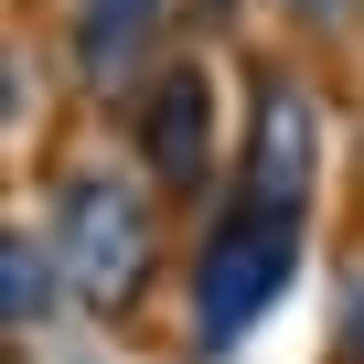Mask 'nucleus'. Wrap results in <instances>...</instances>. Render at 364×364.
<instances>
[{"mask_svg":"<svg viewBox=\"0 0 364 364\" xmlns=\"http://www.w3.org/2000/svg\"><path fill=\"white\" fill-rule=\"evenodd\" d=\"M129 139H139L150 193H204V182H215V75L171 54V65L129 97Z\"/></svg>","mask_w":364,"mask_h":364,"instance_id":"nucleus-4","label":"nucleus"},{"mask_svg":"<svg viewBox=\"0 0 364 364\" xmlns=\"http://www.w3.org/2000/svg\"><path fill=\"white\" fill-rule=\"evenodd\" d=\"M332 364H364V257L343 279V321H332Z\"/></svg>","mask_w":364,"mask_h":364,"instance_id":"nucleus-6","label":"nucleus"},{"mask_svg":"<svg viewBox=\"0 0 364 364\" xmlns=\"http://www.w3.org/2000/svg\"><path fill=\"white\" fill-rule=\"evenodd\" d=\"M300 33H364V0H289Z\"/></svg>","mask_w":364,"mask_h":364,"instance_id":"nucleus-7","label":"nucleus"},{"mask_svg":"<svg viewBox=\"0 0 364 364\" xmlns=\"http://www.w3.org/2000/svg\"><path fill=\"white\" fill-rule=\"evenodd\" d=\"M300 236H311V204L257 193V182H236V193L204 215V236H193V353H236L289 300Z\"/></svg>","mask_w":364,"mask_h":364,"instance_id":"nucleus-1","label":"nucleus"},{"mask_svg":"<svg viewBox=\"0 0 364 364\" xmlns=\"http://www.w3.org/2000/svg\"><path fill=\"white\" fill-rule=\"evenodd\" d=\"M204 11H215V0H75L65 54H75V75H86L97 97H139Z\"/></svg>","mask_w":364,"mask_h":364,"instance_id":"nucleus-3","label":"nucleus"},{"mask_svg":"<svg viewBox=\"0 0 364 364\" xmlns=\"http://www.w3.org/2000/svg\"><path fill=\"white\" fill-rule=\"evenodd\" d=\"M43 236L65 257V289L97 321H118L150 289V268H161V204H150V182H129V171H65L54 204H43Z\"/></svg>","mask_w":364,"mask_h":364,"instance_id":"nucleus-2","label":"nucleus"},{"mask_svg":"<svg viewBox=\"0 0 364 364\" xmlns=\"http://www.w3.org/2000/svg\"><path fill=\"white\" fill-rule=\"evenodd\" d=\"M54 279H65V257H54L43 225H11V236H0V300H11V332H43Z\"/></svg>","mask_w":364,"mask_h":364,"instance_id":"nucleus-5","label":"nucleus"}]
</instances>
